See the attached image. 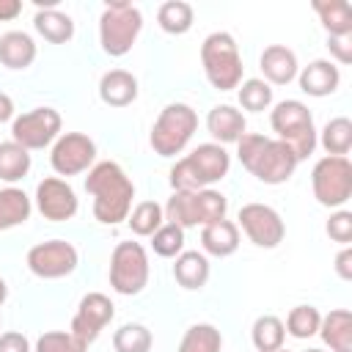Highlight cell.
Listing matches in <instances>:
<instances>
[{"label": "cell", "instance_id": "6da1fadb", "mask_svg": "<svg viewBox=\"0 0 352 352\" xmlns=\"http://www.w3.org/2000/svg\"><path fill=\"white\" fill-rule=\"evenodd\" d=\"M85 190L94 195V217L104 226H116L126 220L132 198H135V184L129 176L121 170L116 162H99L88 170Z\"/></svg>", "mask_w": 352, "mask_h": 352}, {"label": "cell", "instance_id": "7a4b0ae2", "mask_svg": "<svg viewBox=\"0 0 352 352\" xmlns=\"http://www.w3.org/2000/svg\"><path fill=\"white\" fill-rule=\"evenodd\" d=\"M236 146H239V162L264 184H283L297 168V157L283 140L245 132L236 140Z\"/></svg>", "mask_w": 352, "mask_h": 352}, {"label": "cell", "instance_id": "3957f363", "mask_svg": "<svg viewBox=\"0 0 352 352\" xmlns=\"http://www.w3.org/2000/svg\"><path fill=\"white\" fill-rule=\"evenodd\" d=\"M231 157L217 143H204L170 168V187L176 192H198L228 173Z\"/></svg>", "mask_w": 352, "mask_h": 352}, {"label": "cell", "instance_id": "277c9868", "mask_svg": "<svg viewBox=\"0 0 352 352\" xmlns=\"http://www.w3.org/2000/svg\"><path fill=\"white\" fill-rule=\"evenodd\" d=\"M201 63L206 80L217 91H231L242 82V58L231 33H212L201 44Z\"/></svg>", "mask_w": 352, "mask_h": 352}, {"label": "cell", "instance_id": "5b68a950", "mask_svg": "<svg viewBox=\"0 0 352 352\" xmlns=\"http://www.w3.org/2000/svg\"><path fill=\"white\" fill-rule=\"evenodd\" d=\"M226 209H228V201L217 190L173 192V198L165 206V217L179 228H190V226H209V223L226 220Z\"/></svg>", "mask_w": 352, "mask_h": 352}, {"label": "cell", "instance_id": "8992f818", "mask_svg": "<svg viewBox=\"0 0 352 352\" xmlns=\"http://www.w3.org/2000/svg\"><path fill=\"white\" fill-rule=\"evenodd\" d=\"M143 28V16L140 11L126 3V0H113L104 6L102 19H99V38H102V50L113 58H121L132 50L138 33Z\"/></svg>", "mask_w": 352, "mask_h": 352}, {"label": "cell", "instance_id": "52a82bcc", "mask_svg": "<svg viewBox=\"0 0 352 352\" xmlns=\"http://www.w3.org/2000/svg\"><path fill=\"white\" fill-rule=\"evenodd\" d=\"M270 124L278 132V140H283L294 151L297 162L305 160L308 154H314V148H316V129H314V118H311V113H308V107L302 102H294V99L280 102L272 110Z\"/></svg>", "mask_w": 352, "mask_h": 352}, {"label": "cell", "instance_id": "ba28073f", "mask_svg": "<svg viewBox=\"0 0 352 352\" xmlns=\"http://www.w3.org/2000/svg\"><path fill=\"white\" fill-rule=\"evenodd\" d=\"M198 126V116L190 104H182V102H173L168 104L160 118L154 121L151 126V148L160 154V157H176L192 138Z\"/></svg>", "mask_w": 352, "mask_h": 352}, {"label": "cell", "instance_id": "9c48e42d", "mask_svg": "<svg viewBox=\"0 0 352 352\" xmlns=\"http://www.w3.org/2000/svg\"><path fill=\"white\" fill-rule=\"evenodd\" d=\"M314 198L322 206H344L352 195V165L346 157H322L311 173Z\"/></svg>", "mask_w": 352, "mask_h": 352}, {"label": "cell", "instance_id": "30bf717a", "mask_svg": "<svg viewBox=\"0 0 352 352\" xmlns=\"http://www.w3.org/2000/svg\"><path fill=\"white\" fill-rule=\"evenodd\" d=\"M148 283V256L140 242H118L110 258V286L118 294H138Z\"/></svg>", "mask_w": 352, "mask_h": 352}, {"label": "cell", "instance_id": "8fae6325", "mask_svg": "<svg viewBox=\"0 0 352 352\" xmlns=\"http://www.w3.org/2000/svg\"><path fill=\"white\" fill-rule=\"evenodd\" d=\"M58 132H60V116L52 107H36L30 113H22L11 126L14 143H19L28 151L50 146L58 138Z\"/></svg>", "mask_w": 352, "mask_h": 352}, {"label": "cell", "instance_id": "7c38bea8", "mask_svg": "<svg viewBox=\"0 0 352 352\" xmlns=\"http://www.w3.org/2000/svg\"><path fill=\"white\" fill-rule=\"evenodd\" d=\"M28 267L33 275L38 278H63L69 272H74L77 267V250L74 245L63 242V239H50V242H38L28 250Z\"/></svg>", "mask_w": 352, "mask_h": 352}, {"label": "cell", "instance_id": "4fadbf2b", "mask_svg": "<svg viewBox=\"0 0 352 352\" xmlns=\"http://www.w3.org/2000/svg\"><path fill=\"white\" fill-rule=\"evenodd\" d=\"M96 157V146L88 135L82 132H66L63 138H58V143L52 146L50 162L55 168V173L60 176H77L82 170H88V165Z\"/></svg>", "mask_w": 352, "mask_h": 352}, {"label": "cell", "instance_id": "5bb4252c", "mask_svg": "<svg viewBox=\"0 0 352 352\" xmlns=\"http://www.w3.org/2000/svg\"><path fill=\"white\" fill-rule=\"evenodd\" d=\"M239 226L248 234V239L258 248H275L286 234L280 214L264 204H245L239 209Z\"/></svg>", "mask_w": 352, "mask_h": 352}, {"label": "cell", "instance_id": "9a60e30c", "mask_svg": "<svg viewBox=\"0 0 352 352\" xmlns=\"http://www.w3.org/2000/svg\"><path fill=\"white\" fill-rule=\"evenodd\" d=\"M113 302H110V297H104L102 292H91V294H85L82 300H80V308H77V314H74V319H72V327H69V333L74 336V338H80L82 344H91V341H96V336L104 330V324L113 319Z\"/></svg>", "mask_w": 352, "mask_h": 352}, {"label": "cell", "instance_id": "2e32d148", "mask_svg": "<svg viewBox=\"0 0 352 352\" xmlns=\"http://www.w3.org/2000/svg\"><path fill=\"white\" fill-rule=\"evenodd\" d=\"M36 206L47 220H69L77 214V195L74 190L60 179H44L36 187Z\"/></svg>", "mask_w": 352, "mask_h": 352}, {"label": "cell", "instance_id": "e0dca14e", "mask_svg": "<svg viewBox=\"0 0 352 352\" xmlns=\"http://www.w3.org/2000/svg\"><path fill=\"white\" fill-rule=\"evenodd\" d=\"M99 96L110 107H126L138 96V80L124 69H113L99 80Z\"/></svg>", "mask_w": 352, "mask_h": 352}, {"label": "cell", "instance_id": "ac0fdd59", "mask_svg": "<svg viewBox=\"0 0 352 352\" xmlns=\"http://www.w3.org/2000/svg\"><path fill=\"white\" fill-rule=\"evenodd\" d=\"M261 72L270 82L275 85H286L294 80L297 74V58L289 47L283 44H270L264 52H261Z\"/></svg>", "mask_w": 352, "mask_h": 352}, {"label": "cell", "instance_id": "d6986e66", "mask_svg": "<svg viewBox=\"0 0 352 352\" xmlns=\"http://www.w3.org/2000/svg\"><path fill=\"white\" fill-rule=\"evenodd\" d=\"M338 66H333L330 60H314L300 72V88L308 96H327L338 88Z\"/></svg>", "mask_w": 352, "mask_h": 352}, {"label": "cell", "instance_id": "ffe728a7", "mask_svg": "<svg viewBox=\"0 0 352 352\" xmlns=\"http://www.w3.org/2000/svg\"><path fill=\"white\" fill-rule=\"evenodd\" d=\"M206 126H209L212 138H217L220 143H236L245 135V116L239 110H234L231 104H217L209 110Z\"/></svg>", "mask_w": 352, "mask_h": 352}, {"label": "cell", "instance_id": "44dd1931", "mask_svg": "<svg viewBox=\"0 0 352 352\" xmlns=\"http://www.w3.org/2000/svg\"><path fill=\"white\" fill-rule=\"evenodd\" d=\"M319 333L333 352H352V314L346 308L330 311L319 322Z\"/></svg>", "mask_w": 352, "mask_h": 352}, {"label": "cell", "instance_id": "7402d4cb", "mask_svg": "<svg viewBox=\"0 0 352 352\" xmlns=\"http://www.w3.org/2000/svg\"><path fill=\"white\" fill-rule=\"evenodd\" d=\"M36 58V44L28 33L11 30L0 36V63L8 69H28Z\"/></svg>", "mask_w": 352, "mask_h": 352}, {"label": "cell", "instance_id": "603a6c76", "mask_svg": "<svg viewBox=\"0 0 352 352\" xmlns=\"http://www.w3.org/2000/svg\"><path fill=\"white\" fill-rule=\"evenodd\" d=\"M201 245L206 253L212 256H231L236 248H239V228L231 223V220H217V223H209L204 226L201 231Z\"/></svg>", "mask_w": 352, "mask_h": 352}, {"label": "cell", "instance_id": "cb8c5ba5", "mask_svg": "<svg viewBox=\"0 0 352 352\" xmlns=\"http://www.w3.org/2000/svg\"><path fill=\"white\" fill-rule=\"evenodd\" d=\"M173 278L184 289H201L209 280V261H206V256L198 253V250L179 253L176 264H173Z\"/></svg>", "mask_w": 352, "mask_h": 352}, {"label": "cell", "instance_id": "d4e9b609", "mask_svg": "<svg viewBox=\"0 0 352 352\" xmlns=\"http://www.w3.org/2000/svg\"><path fill=\"white\" fill-rule=\"evenodd\" d=\"M314 11L330 36H352V8L346 0H314Z\"/></svg>", "mask_w": 352, "mask_h": 352}, {"label": "cell", "instance_id": "484cf974", "mask_svg": "<svg viewBox=\"0 0 352 352\" xmlns=\"http://www.w3.org/2000/svg\"><path fill=\"white\" fill-rule=\"evenodd\" d=\"M33 25H36V30H38L47 41H52V44H63V41H69V38L74 36V22H72V16H69V14H60V11H55V8L38 11L36 19H33Z\"/></svg>", "mask_w": 352, "mask_h": 352}, {"label": "cell", "instance_id": "4316f807", "mask_svg": "<svg viewBox=\"0 0 352 352\" xmlns=\"http://www.w3.org/2000/svg\"><path fill=\"white\" fill-rule=\"evenodd\" d=\"M28 217H30V198L16 187L0 190V231L14 228Z\"/></svg>", "mask_w": 352, "mask_h": 352}, {"label": "cell", "instance_id": "83f0119b", "mask_svg": "<svg viewBox=\"0 0 352 352\" xmlns=\"http://www.w3.org/2000/svg\"><path fill=\"white\" fill-rule=\"evenodd\" d=\"M157 22L165 33H173V36H182L192 28V6L190 3H182V0H168L160 6L157 11Z\"/></svg>", "mask_w": 352, "mask_h": 352}, {"label": "cell", "instance_id": "f1b7e54d", "mask_svg": "<svg viewBox=\"0 0 352 352\" xmlns=\"http://www.w3.org/2000/svg\"><path fill=\"white\" fill-rule=\"evenodd\" d=\"M30 170V154L19 143L8 140L0 143V179L3 182H19Z\"/></svg>", "mask_w": 352, "mask_h": 352}, {"label": "cell", "instance_id": "f546056e", "mask_svg": "<svg viewBox=\"0 0 352 352\" xmlns=\"http://www.w3.org/2000/svg\"><path fill=\"white\" fill-rule=\"evenodd\" d=\"M322 146L327 157H344L352 148V121L349 118H333L322 129Z\"/></svg>", "mask_w": 352, "mask_h": 352}, {"label": "cell", "instance_id": "4dcf8cb0", "mask_svg": "<svg viewBox=\"0 0 352 352\" xmlns=\"http://www.w3.org/2000/svg\"><path fill=\"white\" fill-rule=\"evenodd\" d=\"M286 327L278 316H258L253 322V344L258 352H275L283 346Z\"/></svg>", "mask_w": 352, "mask_h": 352}, {"label": "cell", "instance_id": "1f68e13d", "mask_svg": "<svg viewBox=\"0 0 352 352\" xmlns=\"http://www.w3.org/2000/svg\"><path fill=\"white\" fill-rule=\"evenodd\" d=\"M223 346V336L217 327L212 324H192L182 344H179V352H220Z\"/></svg>", "mask_w": 352, "mask_h": 352}, {"label": "cell", "instance_id": "d6a6232c", "mask_svg": "<svg viewBox=\"0 0 352 352\" xmlns=\"http://www.w3.org/2000/svg\"><path fill=\"white\" fill-rule=\"evenodd\" d=\"M113 346H116V352H148L151 349V333H148V327L135 324V322L121 324L113 336Z\"/></svg>", "mask_w": 352, "mask_h": 352}, {"label": "cell", "instance_id": "836d02e7", "mask_svg": "<svg viewBox=\"0 0 352 352\" xmlns=\"http://www.w3.org/2000/svg\"><path fill=\"white\" fill-rule=\"evenodd\" d=\"M162 226V206L154 201H143L135 206L132 217H129V228L138 236H151L157 228Z\"/></svg>", "mask_w": 352, "mask_h": 352}, {"label": "cell", "instance_id": "e575fe53", "mask_svg": "<svg viewBox=\"0 0 352 352\" xmlns=\"http://www.w3.org/2000/svg\"><path fill=\"white\" fill-rule=\"evenodd\" d=\"M319 322H322V316H319V311L314 305H297V308H292V314H289L283 327L294 338H311L314 333H319Z\"/></svg>", "mask_w": 352, "mask_h": 352}, {"label": "cell", "instance_id": "d590c367", "mask_svg": "<svg viewBox=\"0 0 352 352\" xmlns=\"http://www.w3.org/2000/svg\"><path fill=\"white\" fill-rule=\"evenodd\" d=\"M151 248H154L157 256H165V258L182 253V248H184V228H179V226H173V223L160 226V228L151 234Z\"/></svg>", "mask_w": 352, "mask_h": 352}, {"label": "cell", "instance_id": "8d00e7d4", "mask_svg": "<svg viewBox=\"0 0 352 352\" xmlns=\"http://www.w3.org/2000/svg\"><path fill=\"white\" fill-rule=\"evenodd\" d=\"M270 102H272V88L264 80H248V82H242V88H239V104L245 110L258 113V110H267Z\"/></svg>", "mask_w": 352, "mask_h": 352}, {"label": "cell", "instance_id": "74e56055", "mask_svg": "<svg viewBox=\"0 0 352 352\" xmlns=\"http://www.w3.org/2000/svg\"><path fill=\"white\" fill-rule=\"evenodd\" d=\"M85 349H88V344H82L72 333H60V330L44 333L36 341V352H85Z\"/></svg>", "mask_w": 352, "mask_h": 352}, {"label": "cell", "instance_id": "f35d334b", "mask_svg": "<svg viewBox=\"0 0 352 352\" xmlns=\"http://www.w3.org/2000/svg\"><path fill=\"white\" fill-rule=\"evenodd\" d=\"M327 236L333 239V242H341V245H346L349 239H352V214L349 212H336L330 220H327Z\"/></svg>", "mask_w": 352, "mask_h": 352}, {"label": "cell", "instance_id": "ab89813d", "mask_svg": "<svg viewBox=\"0 0 352 352\" xmlns=\"http://www.w3.org/2000/svg\"><path fill=\"white\" fill-rule=\"evenodd\" d=\"M327 47L338 58V63H349L352 60V36H330Z\"/></svg>", "mask_w": 352, "mask_h": 352}, {"label": "cell", "instance_id": "60d3db41", "mask_svg": "<svg viewBox=\"0 0 352 352\" xmlns=\"http://www.w3.org/2000/svg\"><path fill=\"white\" fill-rule=\"evenodd\" d=\"M0 352H30V344L22 333H3L0 336Z\"/></svg>", "mask_w": 352, "mask_h": 352}, {"label": "cell", "instance_id": "b9f144b4", "mask_svg": "<svg viewBox=\"0 0 352 352\" xmlns=\"http://www.w3.org/2000/svg\"><path fill=\"white\" fill-rule=\"evenodd\" d=\"M336 272L344 278V280H352V250L344 248L338 256H336Z\"/></svg>", "mask_w": 352, "mask_h": 352}, {"label": "cell", "instance_id": "7bdbcfd3", "mask_svg": "<svg viewBox=\"0 0 352 352\" xmlns=\"http://www.w3.org/2000/svg\"><path fill=\"white\" fill-rule=\"evenodd\" d=\"M19 11H22V3L19 0H0V22L14 19Z\"/></svg>", "mask_w": 352, "mask_h": 352}, {"label": "cell", "instance_id": "ee69618b", "mask_svg": "<svg viewBox=\"0 0 352 352\" xmlns=\"http://www.w3.org/2000/svg\"><path fill=\"white\" fill-rule=\"evenodd\" d=\"M11 116H14V102H11V96H8V94H3V91H0V124H3V121H8Z\"/></svg>", "mask_w": 352, "mask_h": 352}, {"label": "cell", "instance_id": "f6af8a7d", "mask_svg": "<svg viewBox=\"0 0 352 352\" xmlns=\"http://www.w3.org/2000/svg\"><path fill=\"white\" fill-rule=\"evenodd\" d=\"M6 297H8V286H6V280L0 278V302H3Z\"/></svg>", "mask_w": 352, "mask_h": 352}, {"label": "cell", "instance_id": "bcb514c9", "mask_svg": "<svg viewBox=\"0 0 352 352\" xmlns=\"http://www.w3.org/2000/svg\"><path fill=\"white\" fill-rule=\"evenodd\" d=\"M275 352H289V349H283V346H280V349H275Z\"/></svg>", "mask_w": 352, "mask_h": 352}, {"label": "cell", "instance_id": "7dc6e473", "mask_svg": "<svg viewBox=\"0 0 352 352\" xmlns=\"http://www.w3.org/2000/svg\"><path fill=\"white\" fill-rule=\"evenodd\" d=\"M308 352H322V349H308Z\"/></svg>", "mask_w": 352, "mask_h": 352}]
</instances>
